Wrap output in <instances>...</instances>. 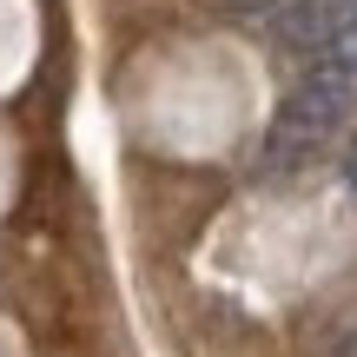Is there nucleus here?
Masks as SVG:
<instances>
[{"instance_id":"obj_1","label":"nucleus","mask_w":357,"mask_h":357,"mask_svg":"<svg viewBox=\"0 0 357 357\" xmlns=\"http://www.w3.org/2000/svg\"><path fill=\"white\" fill-rule=\"evenodd\" d=\"M318 60H324V66H337V73L357 86V20H344L331 40H324V47H318Z\"/></svg>"}]
</instances>
